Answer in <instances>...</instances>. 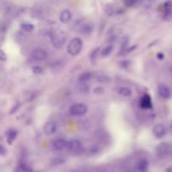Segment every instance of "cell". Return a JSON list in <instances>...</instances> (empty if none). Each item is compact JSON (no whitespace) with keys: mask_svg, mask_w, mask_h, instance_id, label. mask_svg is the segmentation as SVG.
Wrapping results in <instances>:
<instances>
[{"mask_svg":"<svg viewBox=\"0 0 172 172\" xmlns=\"http://www.w3.org/2000/svg\"><path fill=\"white\" fill-rule=\"evenodd\" d=\"M21 29H23L24 31H27V32H30L34 29V24L29 22H24L21 24Z\"/></svg>","mask_w":172,"mask_h":172,"instance_id":"18","label":"cell"},{"mask_svg":"<svg viewBox=\"0 0 172 172\" xmlns=\"http://www.w3.org/2000/svg\"><path fill=\"white\" fill-rule=\"evenodd\" d=\"M88 107L83 103H75L70 108V113L74 116H82L87 114Z\"/></svg>","mask_w":172,"mask_h":172,"instance_id":"4","label":"cell"},{"mask_svg":"<svg viewBox=\"0 0 172 172\" xmlns=\"http://www.w3.org/2000/svg\"><path fill=\"white\" fill-rule=\"evenodd\" d=\"M170 128H171V130H172V122H171V123H170Z\"/></svg>","mask_w":172,"mask_h":172,"instance_id":"33","label":"cell"},{"mask_svg":"<svg viewBox=\"0 0 172 172\" xmlns=\"http://www.w3.org/2000/svg\"><path fill=\"white\" fill-rule=\"evenodd\" d=\"M158 93L164 99H168L170 97V90L165 84H160L158 86Z\"/></svg>","mask_w":172,"mask_h":172,"instance_id":"9","label":"cell"},{"mask_svg":"<svg viewBox=\"0 0 172 172\" xmlns=\"http://www.w3.org/2000/svg\"><path fill=\"white\" fill-rule=\"evenodd\" d=\"M137 3V0H124V4L127 7H133Z\"/></svg>","mask_w":172,"mask_h":172,"instance_id":"27","label":"cell"},{"mask_svg":"<svg viewBox=\"0 0 172 172\" xmlns=\"http://www.w3.org/2000/svg\"><path fill=\"white\" fill-rule=\"evenodd\" d=\"M112 50H113V45H108V46H106L102 51V57H105V56H108L110 53L112 52Z\"/></svg>","mask_w":172,"mask_h":172,"instance_id":"21","label":"cell"},{"mask_svg":"<svg viewBox=\"0 0 172 172\" xmlns=\"http://www.w3.org/2000/svg\"><path fill=\"white\" fill-rule=\"evenodd\" d=\"M0 61H7V55L3 50L0 49Z\"/></svg>","mask_w":172,"mask_h":172,"instance_id":"28","label":"cell"},{"mask_svg":"<svg viewBox=\"0 0 172 172\" xmlns=\"http://www.w3.org/2000/svg\"><path fill=\"white\" fill-rule=\"evenodd\" d=\"M66 163V159L63 157H56L53 158L50 161V165L52 166H60L61 165Z\"/></svg>","mask_w":172,"mask_h":172,"instance_id":"15","label":"cell"},{"mask_svg":"<svg viewBox=\"0 0 172 172\" xmlns=\"http://www.w3.org/2000/svg\"><path fill=\"white\" fill-rule=\"evenodd\" d=\"M148 166H149V162L146 160H141L136 165V169L139 171L144 172L148 170Z\"/></svg>","mask_w":172,"mask_h":172,"instance_id":"14","label":"cell"},{"mask_svg":"<svg viewBox=\"0 0 172 172\" xmlns=\"http://www.w3.org/2000/svg\"><path fill=\"white\" fill-rule=\"evenodd\" d=\"M155 153L161 158L172 155V144L169 142H162L159 144L155 148Z\"/></svg>","mask_w":172,"mask_h":172,"instance_id":"3","label":"cell"},{"mask_svg":"<svg viewBox=\"0 0 172 172\" xmlns=\"http://www.w3.org/2000/svg\"><path fill=\"white\" fill-rule=\"evenodd\" d=\"M71 14L68 9L63 10L60 15V20H61V23L63 24L68 23L71 20Z\"/></svg>","mask_w":172,"mask_h":172,"instance_id":"12","label":"cell"},{"mask_svg":"<svg viewBox=\"0 0 172 172\" xmlns=\"http://www.w3.org/2000/svg\"><path fill=\"white\" fill-rule=\"evenodd\" d=\"M31 71H32V72L35 75H41L43 73L44 70H43V68L41 67H39V66H35V67H33L31 68Z\"/></svg>","mask_w":172,"mask_h":172,"instance_id":"23","label":"cell"},{"mask_svg":"<svg viewBox=\"0 0 172 172\" xmlns=\"http://www.w3.org/2000/svg\"><path fill=\"white\" fill-rule=\"evenodd\" d=\"M6 154V149L2 144H0V155H4Z\"/></svg>","mask_w":172,"mask_h":172,"instance_id":"31","label":"cell"},{"mask_svg":"<svg viewBox=\"0 0 172 172\" xmlns=\"http://www.w3.org/2000/svg\"><path fill=\"white\" fill-rule=\"evenodd\" d=\"M31 57L35 61H44L47 58V53L42 49H35L31 53Z\"/></svg>","mask_w":172,"mask_h":172,"instance_id":"8","label":"cell"},{"mask_svg":"<svg viewBox=\"0 0 172 172\" xmlns=\"http://www.w3.org/2000/svg\"><path fill=\"white\" fill-rule=\"evenodd\" d=\"M19 103H17V104H16V105H15V107H14V108H12L11 110H10V114H15V112L17 111L18 109H19Z\"/></svg>","mask_w":172,"mask_h":172,"instance_id":"30","label":"cell"},{"mask_svg":"<svg viewBox=\"0 0 172 172\" xmlns=\"http://www.w3.org/2000/svg\"><path fill=\"white\" fill-rule=\"evenodd\" d=\"M153 133L157 139H161L166 134V128L162 123H157L153 128Z\"/></svg>","mask_w":172,"mask_h":172,"instance_id":"7","label":"cell"},{"mask_svg":"<svg viewBox=\"0 0 172 172\" xmlns=\"http://www.w3.org/2000/svg\"><path fill=\"white\" fill-rule=\"evenodd\" d=\"M82 41L78 37L73 38L67 45V52L72 56H77L82 49Z\"/></svg>","mask_w":172,"mask_h":172,"instance_id":"2","label":"cell"},{"mask_svg":"<svg viewBox=\"0 0 172 172\" xmlns=\"http://www.w3.org/2000/svg\"><path fill=\"white\" fill-rule=\"evenodd\" d=\"M92 74L89 71H87V72H84L81 74L80 76H79V81L82 82H88L89 81L91 78H92Z\"/></svg>","mask_w":172,"mask_h":172,"instance_id":"16","label":"cell"},{"mask_svg":"<svg viewBox=\"0 0 172 172\" xmlns=\"http://www.w3.org/2000/svg\"><path fill=\"white\" fill-rule=\"evenodd\" d=\"M53 149H56L57 151H61L65 149H68V141L62 139L56 140L52 144Z\"/></svg>","mask_w":172,"mask_h":172,"instance_id":"6","label":"cell"},{"mask_svg":"<svg viewBox=\"0 0 172 172\" xmlns=\"http://www.w3.org/2000/svg\"><path fill=\"white\" fill-rule=\"evenodd\" d=\"M118 93L123 97H129L131 96L132 92L131 90L128 88H125V87H123V88H120L118 89Z\"/></svg>","mask_w":172,"mask_h":172,"instance_id":"17","label":"cell"},{"mask_svg":"<svg viewBox=\"0 0 172 172\" xmlns=\"http://www.w3.org/2000/svg\"><path fill=\"white\" fill-rule=\"evenodd\" d=\"M92 31V27L91 24H85L82 27V29H81V32L83 34V35H89L91 34Z\"/></svg>","mask_w":172,"mask_h":172,"instance_id":"19","label":"cell"},{"mask_svg":"<svg viewBox=\"0 0 172 172\" xmlns=\"http://www.w3.org/2000/svg\"><path fill=\"white\" fill-rule=\"evenodd\" d=\"M94 93L96 94H102L103 92V88H101V87H97L96 88H94Z\"/></svg>","mask_w":172,"mask_h":172,"instance_id":"29","label":"cell"},{"mask_svg":"<svg viewBox=\"0 0 172 172\" xmlns=\"http://www.w3.org/2000/svg\"><path fill=\"white\" fill-rule=\"evenodd\" d=\"M19 170H20L21 171H25V172L31 171V170H32V169L29 168V166H27V165H25V164H20V165H19Z\"/></svg>","mask_w":172,"mask_h":172,"instance_id":"26","label":"cell"},{"mask_svg":"<svg viewBox=\"0 0 172 172\" xmlns=\"http://www.w3.org/2000/svg\"><path fill=\"white\" fill-rule=\"evenodd\" d=\"M157 57H158V59H159V60H163L164 57H165V56H164L163 53H158Z\"/></svg>","mask_w":172,"mask_h":172,"instance_id":"32","label":"cell"},{"mask_svg":"<svg viewBox=\"0 0 172 172\" xmlns=\"http://www.w3.org/2000/svg\"><path fill=\"white\" fill-rule=\"evenodd\" d=\"M100 51L99 48H97L95 50L92 52L91 54V61L92 63H96V60L97 58V55H98V52Z\"/></svg>","mask_w":172,"mask_h":172,"instance_id":"22","label":"cell"},{"mask_svg":"<svg viewBox=\"0 0 172 172\" xmlns=\"http://www.w3.org/2000/svg\"><path fill=\"white\" fill-rule=\"evenodd\" d=\"M50 40H51L53 46L56 49H60L63 46V45L67 41V36H66V34L63 32V30L55 29L50 34Z\"/></svg>","mask_w":172,"mask_h":172,"instance_id":"1","label":"cell"},{"mask_svg":"<svg viewBox=\"0 0 172 172\" xmlns=\"http://www.w3.org/2000/svg\"><path fill=\"white\" fill-rule=\"evenodd\" d=\"M162 19L165 21H169L172 20V10H169V11H164L163 15H162Z\"/></svg>","mask_w":172,"mask_h":172,"instance_id":"20","label":"cell"},{"mask_svg":"<svg viewBox=\"0 0 172 172\" xmlns=\"http://www.w3.org/2000/svg\"><path fill=\"white\" fill-rule=\"evenodd\" d=\"M140 107L144 109H149L152 108L153 104H152V100L151 97L148 94H144L142 98L140 100Z\"/></svg>","mask_w":172,"mask_h":172,"instance_id":"10","label":"cell"},{"mask_svg":"<svg viewBox=\"0 0 172 172\" xmlns=\"http://www.w3.org/2000/svg\"><path fill=\"white\" fill-rule=\"evenodd\" d=\"M68 149L74 153H79L82 150V144L78 140H72L68 141Z\"/></svg>","mask_w":172,"mask_h":172,"instance_id":"5","label":"cell"},{"mask_svg":"<svg viewBox=\"0 0 172 172\" xmlns=\"http://www.w3.org/2000/svg\"><path fill=\"white\" fill-rule=\"evenodd\" d=\"M163 9L164 11H169L172 10V1H166V3L163 4Z\"/></svg>","mask_w":172,"mask_h":172,"instance_id":"25","label":"cell"},{"mask_svg":"<svg viewBox=\"0 0 172 172\" xmlns=\"http://www.w3.org/2000/svg\"><path fill=\"white\" fill-rule=\"evenodd\" d=\"M44 131L47 135H52L56 131V124L54 122H48L45 126Z\"/></svg>","mask_w":172,"mask_h":172,"instance_id":"11","label":"cell"},{"mask_svg":"<svg viewBox=\"0 0 172 172\" xmlns=\"http://www.w3.org/2000/svg\"><path fill=\"white\" fill-rule=\"evenodd\" d=\"M97 81L99 82L105 83V82H108L109 81V78L107 76H105L104 74H100V75H97Z\"/></svg>","mask_w":172,"mask_h":172,"instance_id":"24","label":"cell"},{"mask_svg":"<svg viewBox=\"0 0 172 172\" xmlns=\"http://www.w3.org/2000/svg\"><path fill=\"white\" fill-rule=\"evenodd\" d=\"M17 137V130L15 129H9L6 132V138H7V142L9 144H12L14 140Z\"/></svg>","mask_w":172,"mask_h":172,"instance_id":"13","label":"cell"}]
</instances>
